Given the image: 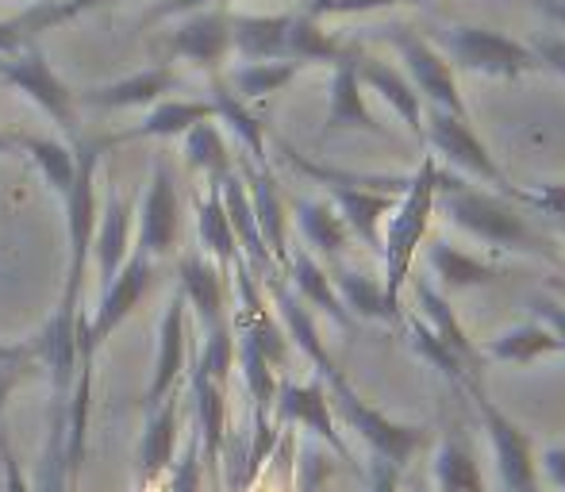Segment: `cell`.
Segmentation results:
<instances>
[{
  "label": "cell",
  "mask_w": 565,
  "mask_h": 492,
  "mask_svg": "<svg viewBox=\"0 0 565 492\" xmlns=\"http://www.w3.org/2000/svg\"><path fill=\"white\" fill-rule=\"evenodd\" d=\"M178 292L196 312V323L209 335L212 328L227 323V269H220L209 254L193 250L178 261Z\"/></svg>",
  "instance_id": "cell-15"
},
{
  "label": "cell",
  "mask_w": 565,
  "mask_h": 492,
  "mask_svg": "<svg viewBox=\"0 0 565 492\" xmlns=\"http://www.w3.org/2000/svg\"><path fill=\"white\" fill-rule=\"evenodd\" d=\"M227 0H158L142 23H158V20H178V15H189V12H201V8H224Z\"/></svg>",
  "instance_id": "cell-42"
},
{
  "label": "cell",
  "mask_w": 565,
  "mask_h": 492,
  "mask_svg": "<svg viewBox=\"0 0 565 492\" xmlns=\"http://www.w3.org/2000/svg\"><path fill=\"white\" fill-rule=\"evenodd\" d=\"M181 239V196H178V181H173L170 165L154 162L150 165L147 189H142L139 201V227H135V243L131 254L158 261L170 258L178 250Z\"/></svg>",
  "instance_id": "cell-9"
},
{
  "label": "cell",
  "mask_w": 565,
  "mask_h": 492,
  "mask_svg": "<svg viewBox=\"0 0 565 492\" xmlns=\"http://www.w3.org/2000/svg\"><path fill=\"white\" fill-rule=\"evenodd\" d=\"M393 43H396V51H401L404 74L416 85V93L424 97L427 108L469 116L466 100H461V89H458V74H454L447 54H443L431 39H424L419 31H408V28H393Z\"/></svg>",
  "instance_id": "cell-10"
},
{
  "label": "cell",
  "mask_w": 565,
  "mask_h": 492,
  "mask_svg": "<svg viewBox=\"0 0 565 492\" xmlns=\"http://www.w3.org/2000/svg\"><path fill=\"white\" fill-rule=\"evenodd\" d=\"M274 424L277 427H300V431L316 435L323 447L331 450L342 462H350V447L339 431L335 408L328 400V388L320 377L312 381H277V396H274Z\"/></svg>",
  "instance_id": "cell-11"
},
{
  "label": "cell",
  "mask_w": 565,
  "mask_h": 492,
  "mask_svg": "<svg viewBox=\"0 0 565 492\" xmlns=\"http://www.w3.org/2000/svg\"><path fill=\"white\" fill-rule=\"evenodd\" d=\"M435 170H439V158L427 154L419 170L408 173V185L396 196L393 212L381 227V261H385L381 285H385V304L396 315V323H404V285H408L412 261H416L419 243L427 239L435 216Z\"/></svg>",
  "instance_id": "cell-2"
},
{
  "label": "cell",
  "mask_w": 565,
  "mask_h": 492,
  "mask_svg": "<svg viewBox=\"0 0 565 492\" xmlns=\"http://www.w3.org/2000/svg\"><path fill=\"white\" fill-rule=\"evenodd\" d=\"M427 269L443 289L458 292V289H473V285H492L500 281V266L477 258L469 250H458L447 239H431L427 243Z\"/></svg>",
  "instance_id": "cell-32"
},
{
  "label": "cell",
  "mask_w": 565,
  "mask_h": 492,
  "mask_svg": "<svg viewBox=\"0 0 565 492\" xmlns=\"http://www.w3.org/2000/svg\"><path fill=\"white\" fill-rule=\"evenodd\" d=\"M189 396H193L196 439H201L204 466H220V454L227 447V385L189 366Z\"/></svg>",
  "instance_id": "cell-26"
},
{
  "label": "cell",
  "mask_w": 565,
  "mask_h": 492,
  "mask_svg": "<svg viewBox=\"0 0 565 492\" xmlns=\"http://www.w3.org/2000/svg\"><path fill=\"white\" fill-rule=\"evenodd\" d=\"M173 492H201V478H204V454H201V439H189V447L181 450V458L173 462Z\"/></svg>",
  "instance_id": "cell-40"
},
{
  "label": "cell",
  "mask_w": 565,
  "mask_h": 492,
  "mask_svg": "<svg viewBox=\"0 0 565 492\" xmlns=\"http://www.w3.org/2000/svg\"><path fill=\"white\" fill-rule=\"evenodd\" d=\"M220 201H224L231 232H235V239H238V254H243V261L250 266V274L258 277V281L269 277L277 269V261H274V254L266 250V243H262L258 220H254L250 196H246V185H243V178H238V170H231L227 178L220 181Z\"/></svg>",
  "instance_id": "cell-22"
},
{
  "label": "cell",
  "mask_w": 565,
  "mask_h": 492,
  "mask_svg": "<svg viewBox=\"0 0 565 492\" xmlns=\"http://www.w3.org/2000/svg\"><path fill=\"white\" fill-rule=\"evenodd\" d=\"M127 254H131V208L124 204L119 189L108 181L105 189V216L93 235V261H97V285H113V277L124 269Z\"/></svg>",
  "instance_id": "cell-27"
},
{
  "label": "cell",
  "mask_w": 565,
  "mask_h": 492,
  "mask_svg": "<svg viewBox=\"0 0 565 492\" xmlns=\"http://www.w3.org/2000/svg\"><path fill=\"white\" fill-rule=\"evenodd\" d=\"M447 212L454 227L473 235L477 243L497 246V250H527V254H551L554 246L527 224V216L512 208L504 193L497 189H477L469 178L454 170H435V212Z\"/></svg>",
  "instance_id": "cell-1"
},
{
  "label": "cell",
  "mask_w": 565,
  "mask_h": 492,
  "mask_svg": "<svg viewBox=\"0 0 565 492\" xmlns=\"http://www.w3.org/2000/svg\"><path fill=\"white\" fill-rule=\"evenodd\" d=\"M362 54V51H358ZM354 54V58H358ZM354 58L339 62L331 69V100H328V120H323V135L335 131H365V135H385V124H377V116L365 105V89L358 82Z\"/></svg>",
  "instance_id": "cell-23"
},
{
  "label": "cell",
  "mask_w": 565,
  "mask_h": 492,
  "mask_svg": "<svg viewBox=\"0 0 565 492\" xmlns=\"http://www.w3.org/2000/svg\"><path fill=\"white\" fill-rule=\"evenodd\" d=\"M0 362H39L35 339H28V343H4V339H0Z\"/></svg>",
  "instance_id": "cell-48"
},
{
  "label": "cell",
  "mask_w": 565,
  "mask_h": 492,
  "mask_svg": "<svg viewBox=\"0 0 565 492\" xmlns=\"http://www.w3.org/2000/svg\"><path fill=\"white\" fill-rule=\"evenodd\" d=\"M281 274H285V281H289V289L297 292V297L305 300L308 308H316V312L328 315V320L335 323V328L350 331L358 323L354 315H350L347 308H342L335 285H331L328 266H323V261L316 258V254L308 250V246H292L289 243V254H285Z\"/></svg>",
  "instance_id": "cell-18"
},
{
  "label": "cell",
  "mask_w": 565,
  "mask_h": 492,
  "mask_svg": "<svg viewBox=\"0 0 565 492\" xmlns=\"http://www.w3.org/2000/svg\"><path fill=\"white\" fill-rule=\"evenodd\" d=\"M15 150H23V154L39 165L46 189H51L58 201H66V193L74 189V181H77V147L58 142V139H43V135L15 131Z\"/></svg>",
  "instance_id": "cell-35"
},
{
  "label": "cell",
  "mask_w": 565,
  "mask_h": 492,
  "mask_svg": "<svg viewBox=\"0 0 565 492\" xmlns=\"http://www.w3.org/2000/svg\"><path fill=\"white\" fill-rule=\"evenodd\" d=\"M300 69L305 66H297V62H238L220 77L243 105H250V100H266L274 93H281L289 82H297Z\"/></svg>",
  "instance_id": "cell-37"
},
{
  "label": "cell",
  "mask_w": 565,
  "mask_h": 492,
  "mask_svg": "<svg viewBox=\"0 0 565 492\" xmlns=\"http://www.w3.org/2000/svg\"><path fill=\"white\" fill-rule=\"evenodd\" d=\"M158 51L170 66L189 62L209 77L224 74L231 58V12L227 8H201V12L178 15V23L162 35Z\"/></svg>",
  "instance_id": "cell-8"
},
{
  "label": "cell",
  "mask_w": 565,
  "mask_h": 492,
  "mask_svg": "<svg viewBox=\"0 0 565 492\" xmlns=\"http://www.w3.org/2000/svg\"><path fill=\"white\" fill-rule=\"evenodd\" d=\"M461 396H469L481 416V427L489 435L492 462H497V478L504 492H539V454L531 435L484 393V381H469L461 388Z\"/></svg>",
  "instance_id": "cell-6"
},
{
  "label": "cell",
  "mask_w": 565,
  "mask_h": 492,
  "mask_svg": "<svg viewBox=\"0 0 565 492\" xmlns=\"http://www.w3.org/2000/svg\"><path fill=\"white\" fill-rule=\"evenodd\" d=\"M35 4H43V0H35Z\"/></svg>",
  "instance_id": "cell-51"
},
{
  "label": "cell",
  "mask_w": 565,
  "mask_h": 492,
  "mask_svg": "<svg viewBox=\"0 0 565 492\" xmlns=\"http://www.w3.org/2000/svg\"><path fill=\"white\" fill-rule=\"evenodd\" d=\"M320 381H323V388H328V400H331V408H335L339 424L350 427V431L370 447V454L381 458V462H388L393 470L404 473L412 466V458L431 442V431H427V427L401 424V419H393L388 411L373 408V404L350 385L347 373L339 366L320 373Z\"/></svg>",
  "instance_id": "cell-3"
},
{
  "label": "cell",
  "mask_w": 565,
  "mask_h": 492,
  "mask_svg": "<svg viewBox=\"0 0 565 492\" xmlns=\"http://www.w3.org/2000/svg\"><path fill=\"white\" fill-rule=\"evenodd\" d=\"M181 439V393H170L158 408L147 411V424L139 435V478L154 481L158 473H170L178 462Z\"/></svg>",
  "instance_id": "cell-20"
},
{
  "label": "cell",
  "mask_w": 565,
  "mask_h": 492,
  "mask_svg": "<svg viewBox=\"0 0 565 492\" xmlns=\"http://www.w3.org/2000/svg\"><path fill=\"white\" fill-rule=\"evenodd\" d=\"M484 359L489 362H515V366H535L539 359H551V354H565L558 335H554L546 323L531 320V323H515L504 328L484 343Z\"/></svg>",
  "instance_id": "cell-31"
},
{
  "label": "cell",
  "mask_w": 565,
  "mask_h": 492,
  "mask_svg": "<svg viewBox=\"0 0 565 492\" xmlns=\"http://www.w3.org/2000/svg\"><path fill=\"white\" fill-rule=\"evenodd\" d=\"M0 470H4V492H31L28 478H23L20 462L12 454V442H8V431L0 427Z\"/></svg>",
  "instance_id": "cell-43"
},
{
  "label": "cell",
  "mask_w": 565,
  "mask_h": 492,
  "mask_svg": "<svg viewBox=\"0 0 565 492\" xmlns=\"http://www.w3.org/2000/svg\"><path fill=\"white\" fill-rule=\"evenodd\" d=\"M358 54V43H347V39L331 35L316 15L308 12H292V28H289V62L297 66H331L339 62H350Z\"/></svg>",
  "instance_id": "cell-29"
},
{
  "label": "cell",
  "mask_w": 565,
  "mask_h": 492,
  "mask_svg": "<svg viewBox=\"0 0 565 492\" xmlns=\"http://www.w3.org/2000/svg\"><path fill=\"white\" fill-rule=\"evenodd\" d=\"M531 308H535L539 323H546V328L558 335V343L565 351V304H558V300H551V297H535L531 300Z\"/></svg>",
  "instance_id": "cell-45"
},
{
  "label": "cell",
  "mask_w": 565,
  "mask_h": 492,
  "mask_svg": "<svg viewBox=\"0 0 565 492\" xmlns=\"http://www.w3.org/2000/svg\"><path fill=\"white\" fill-rule=\"evenodd\" d=\"M0 77H4L23 100H31V105L58 127V131H66L70 147L82 139V124H77V113H82V108H77V89H70V85L54 74L43 46L28 43V46H20V51L0 54Z\"/></svg>",
  "instance_id": "cell-5"
},
{
  "label": "cell",
  "mask_w": 565,
  "mask_h": 492,
  "mask_svg": "<svg viewBox=\"0 0 565 492\" xmlns=\"http://www.w3.org/2000/svg\"><path fill=\"white\" fill-rule=\"evenodd\" d=\"M181 147H185L181 154H185L189 170L201 173V178H209V185H220V181L235 170V158H231L224 127H220L216 120H204V124L189 127V131L181 135Z\"/></svg>",
  "instance_id": "cell-36"
},
{
  "label": "cell",
  "mask_w": 565,
  "mask_h": 492,
  "mask_svg": "<svg viewBox=\"0 0 565 492\" xmlns=\"http://www.w3.org/2000/svg\"><path fill=\"white\" fill-rule=\"evenodd\" d=\"M292 12H231V58L289 62Z\"/></svg>",
  "instance_id": "cell-19"
},
{
  "label": "cell",
  "mask_w": 565,
  "mask_h": 492,
  "mask_svg": "<svg viewBox=\"0 0 565 492\" xmlns=\"http://www.w3.org/2000/svg\"><path fill=\"white\" fill-rule=\"evenodd\" d=\"M401 335H404V343H408V346H412V351H416V354H419V359H424V362H427V366H431V370H439V373H443V377H447V381H450V385H454V388H458V393H461V388H466V385H469V381H477V377H469V370H466V366H461V362H458V359H454V354L447 351V346H443V343H439V339H435V335H431V328H427V323H424V320H419V315H416V312H404V323H401Z\"/></svg>",
  "instance_id": "cell-38"
},
{
  "label": "cell",
  "mask_w": 565,
  "mask_h": 492,
  "mask_svg": "<svg viewBox=\"0 0 565 492\" xmlns=\"http://www.w3.org/2000/svg\"><path fill=\"white\" fill-rule=\"evenodd\" d=\"M404 289H412V300H416V308L412 312L419 315V320L431 328V335L439 339L443 346L454 354V359L461 362V366L469 370V377H477L481 381V373H484V354H481V346L469 339V331L461 328V320L454 315V308H450V300L443 297V289L431 281V277H408V285Z\"/></svg>",
  "instance_id": "cell-12"
},
{
  "label": "cell",
  "mask_w": 565,
  "mask_h": 492,
  "mask_svg": "<svg viewBox=\"0 0 565 492\" xmlns=\"http://www.w3.org/2000/svg\"><path fill=\"white\" fill-rule=\"evenodd\" d=\"M328 274H331V285H335L342 308H347L354 320L388 323V328L401 331L396 315L388 312V304H385V285H381V277H370V274H362V269H350V266H342V261H331Z\"/></svg>",
  "instance_id": "cell-30"
},
{
  "label": "cell",
  "mask_w": 565,
  "mask_h": 492,
  "mask_svg": "<svg viewBox=\"0 0 565 492\" xmlns=\"http://www.w3.org/2000/svg\"><path fill=\"white\" fill-rule=\"evenodd\" d=\"M431 43L447 54V62L454 69H466V74H477V77H504V82H515V77L543 69L527 43H515V39L500 35V31H492V28H477V23L443 28Z\"/></svg>",
  "instance_id": "cell-4"
},
{
  "label": "cell",
  "mask_w": 565,
  "mask_h": 492,
  "mask_svg": "<svg viewBox=\"0 0 565 492\" xmlns=\"http://www.w3.org/2000/svg\"><path fill=\"white\" fill-rule=\"evenodd\" d=\"M0 154H15V131H0Z\"/></svg>",
  "instance_id": "cell-49"
},
{
  "label": "cell",
  "mask_w": 565,
  "mask_h": 492,
  "mask_svg": "<svg viewBox=\"0 0 565 492\" xmlns=\"http://www.w3.org/2000/svg\"><path fill=\"white\" fill-rule=\"evenodd\" d=\"M209 105L216 108V124H224L227 131L235 135L246 162L269 165L266 162V124L250 113V105H243V100L227 89V82L220 74L209 77Z\"/></svg>",
  "instance_id": "cell-28"
},
{
  "label": "cell",
  "mask_w": 565,
  "mask_h": 492,
  "mask_svg": "<svg viewBox=\"0 0 565 492\" xmlns=\"http://www.w3.org/2000/svg\"><path fill=\"white\" fill-rule=\"evenodd\" d=\"M235 366L243 370V385L254 404V416H269V411H274V396H277V370L269 366L258 346L238 335H235Z\"/></svg>",
  "instance_id": "cell-39"
},
{
  "label": "cell",
  "mask_w": 565,
  "mask_h": 492,
  "mask_svg": "<svg viewBox=\"0 0 565 492\" xmlns=\"http://www.w3.org/2000/svg\"><path fill=\"white\" fill-rule=\"evenodd\" d=\"M531 51H535L539 66H546V69H554L558 77H565V35H562L558 28L543 31V35L531 43Z\"/></svg>",
  "instance_id": "cell-41"
},
{
  "label": "cell",
  "mask_w": 565,
  "mask_h": 492,
  "mask_svg": "<svg viewBox=\"0 0 565 492\" xmlns=\"http://www.w3.org/2000/svg\"><path fill=\"white\" fill-rule=\"evenodd\" d=\"M196 208V239H201V254H209L220 269H231L243 254H238V239L231 232V220L220 201V185H209L204 193L193 196Z\"/></svg>",
  "instance_id": "cell-33"
},
{
  "label": "cell",
  "mask_w": 565,
  "mask_h": 492,
  "mask_svg": "<svg viewBox=\"0 0 565 492\" xmlns=\"http://www.w3.org/2000/svg\"><path fill=\"white\" fill-rule=\"evenodd\" d=\"M181 85L178 66L170 62H154V66L139 69L131 77H119L113 85H93V89H77V108H100V113H116V108H150L166 100Z\"/></svg>",
  "instance_id": "cell-13"
},
{
  "label": "cell",
  "mask_w": 565,
  "mask_h": 492,
  "mask_svg": "<svg viewBox=\"0 0 565 492\" xmlns=\"http://www.w3.org/2000/svg\"><path fill=\"white\" fill-rule=\"evenodd\" d=\"M416 492H431V489H427V485H419V489H416Z\"/></svg>",
  "instance_id": "cell-50"
},
{
  "label": "cell",
  "mask_w": 565,
  "mask_h": 492,
  "mask_svg": "<svg viewBox=\"0 0 565 492\" xmlns=\"http://www.w3.org/2000/svg\"><path fill=\"white\" fill-rule=\"evenodd\" d=\"M401 470H393L381 458H370V470H365V492H401Z\"/></svg>",
  "instance_id": "cell-44"
},
{
  "label": "cell",
  "mask_w": 565,
  "mask_h": 492,
  "mask_svg": "<svg viewBox=\"0 0 565 492\" xmlns=\"http://www.w3.org/2000/svg\"><path fill=\"white\" fill-rule=\"evenodd\" d=\"M424 142L435 150V158L447 162V170L461 173V178H473L477 185H489L497 193H504L512 201V181L497 165L492 150L477 139V131L469 127V116H454L443 108H424Z\"/></svg>",
  "instance_id": "cell-7"
},
{
  "label": "cell",
  "mask_w": 565,
  "mask_h": 492,
  "mask_svg": "<svg viewBox=\"0 0 565 492\" xmlns=\"http://www.w3.org/2000/svg\"><path fill=\"white\" fill-rule=\"evenodd\" d=\"M292 224H297L300 239H305L308 250L316 254V258H328V261H342V254L350 250V232L347 224H342L339 208L331 201H320V196H300V201H292Z\"/></svg>",
  "instance_id": "cell-25"
},
{
  "label": "cell",
  "mask_w": 565,
  "mask_h": 492,
  "mask_svg": "<svg viewBox=\"0 0 565 492\" xmlns=\"http://www.w3.org/2000/svg\"><path fill=\"white\" fill-rule=\"evenodd\" d=\"M431 478V492H489L481 478V462H477V447L461 424H454L435 447Z\"/></svg>",
  "instance_id": "cell-24"
},
{
  "label": "cell",
  "mask_w": 565,
  "mask_h": 492,
  "mask_svg": "<svg viewBox=\"0 0 565 492\" xmlns=\"http://www.w3.org/2000/svg\"><path fill=\"white\" fill-rule=\"evenodd\" d=\"M539 462H543L546 481H551V485L558 489V492H565V442H554V447H546Z\"/></svg>",
  "instance_id": "cell-46"
},
{
  "label": "cell",
  "mask_w": 565,
  "mask_h": 492,
  "mask_svg": "<svg viewBox=\"0 0 565 492\" xmlns=\"http://www.w3.org/2000/svg\"><path fill=\"white\" fill-rule=\"evenodd\" d=\"M66 408L70 393H51V424H46V447L39 458V473L31 492H70L74 473L66 462Z\"/></svg>",
  "instance_id": "cell-34"
},
{
  "label": "cell",
  "mask_w": 565,
  "mask_h": 492,
  "mask_svg": "<svg viewBox=\"0 0 565 492\" xmlns=\"http://www.w3.org/2000/svg\"><path fill=\"white\" fill-rule=\"evenodd\" d=\"M204 120H216V108L209 105V97H189V100H158V105L147 108L135 127L119 135H108V147L116 142H139V139H181L189 127L204 124Z\"/></svg>",
  "instance_id": "cell-21"
},
{
  "label": "cell",
  "mask_w": 565,
  "mask_h": 492,
  "mask_svg": "<svg viewBox=\"0 0 565 492\" xmlns=\"http://www.w3.org/2000/svg\"><path fill=\"white\" fill-rule=\"evenodd\" d=\"M238 178H243L246 196H250L262 243H266V250L274 254L277 269H281L285 254H289V208H285V201H281V185H277L269 165H254V162H246V158H243Z\"/></svg>",
  "instance_id": "cell-16"
},
{
  "label": "cell",
  "mask_w": 565,
  "mask_h": 492,
  "mask_svg": "<svg viewBox=\"0 0 565 492\" xmlns=\"http://www.w3.org/2000/svg\"><path fill=\"white\" fill-rule=\"evenodd\" d=\"M28 370H31V362H0V416H4L8 396H12V388L20 385Z\"/></svg>",
  "instance_id": "cell-47"
},
{
  "label": "cell",
  "mask_w": 565,
  "mask_h": 492,
  "mask_svg": "<svg viewBox=\"0 0 565 492\" xmlns=\"http://www.w3.org/2000/svg\"><path fill=\"white\" fill-rule=\"evenodd\" d=\"M354 69H358V82H362V89L377 93V97L393 108L396 120L408 127L412 139L424 142V108L427 105H424V97L416 93V85L408 82V74H404L401 66H388L385 58H370V54H358Z\"/></svg>",
  "instance_id": "cell-17"
},
{
  "label": "cell",
  "mask_w": 565,
  "mask_h": 492,
  "mask_svg": "<svg viewBox=\"0 0 565 492\" xmlns=\"http://www.w3.org/2000/svg\"><path fill=\"white\" fill-rule=\"evenodd\" d=\"M189 331H185V297L173 292L170 304H166V315L158 323V351H154V370H150L147 393H142V408H158L170 393H178V381L185 373V346Z\"/></svg>",
  "instance_id": "cell-14"
}]
</instances>
